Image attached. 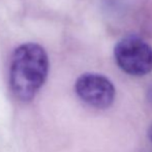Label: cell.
<instances>
[{
	"instance_id": "6da1fadb",
	"label": "cell",
	"mask_w": 152,
	"mask_h": 152,
	"mask_svg": "<svg viewBox=\"0 0 152 152\" xmlns=\"http://www.w3.org/2000/svg\"><path fill=\"white\" fill-rule=\"evenodd\" d=\"M49 59L37 44H24L15 50L10 67V90L17 99L28 102L35 97L46 82Z\"/></svg>"
},
{
	"instance_id": "7a4b0ae2",
	"label": "cell",
	"mask_w": 152,
	"mask_h": 152,
	"mask_svg": "<svg viewBox=\"0 0 152 152\" xmlns=\"http://www.w3.org/2000/svg\"><path fill=\"white\" fill-rule=\"evenodd\" d=\"M114 56L119 67L130 76L142 77L152 70V48L136 36L122 38L115 47Z\"/></svg>"
},
{
	"instance_id": "3957f363",
	"label": "cell",
	"mask_w": 152,
	"mask_h": 152,
	"mask_svg": "<svg viewBox=\"0 0 152 152\" xmlns=\"http://www.w3.org/2000/svg\"><path fill=\"white\" fill-rule=\"evenodd\" d=\"M76 93L85 104L96 109H107L115 99V87L108 78L97 74H84L75 84Z\"/></svg>"
},
{
	"instance_id": "277c9868",
	"label": "cell",
	"mask_w": 152,
	"mask_h": 152,
	"mask_svg": "<svg viewBox=\"0 0 152 152\" xmlns=\"http://www.w3.org/2000/svg\"><path fill=\"white\" fill-rule=\"evenodd\" d=\"M148 137H149V139H150V141L152 142V125L150 126V128H149V130H148Z\"/></svg>"
}]
</instances>
